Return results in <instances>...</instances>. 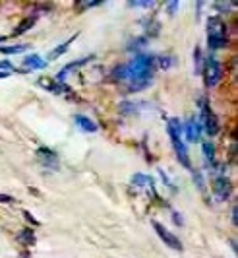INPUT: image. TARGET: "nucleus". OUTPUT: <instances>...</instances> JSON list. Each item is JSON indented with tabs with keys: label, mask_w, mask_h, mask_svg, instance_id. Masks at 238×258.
<instances>
[{
	"label": "nucleus",
	"mask_w": 238,
	"mask_h": 258,
	"mask_svg": "<svg viewBox=\"0 0 238 258\" xmlns=\"http://www.w3.org/2000/svg\"><path fill=\"white\" fill-rule=\"evenodd\" d=\"M153 66L155 56L151 54H140L132 62L124 64V80L128 82V91H140L147 88L153 78Z\"/></svg>",
	"instance_id": "1"
},
{
	"label": "nucleus",
	"mask_w": 238,
	"mask_h": 258,
	"mask_svg": "<svg viewBox=\"0 0 238 258\" xmlns=\"http://www.w3.org/2000/svg\"><path fill=\"white\" fill-rule=\"evenodd\" d=\"M207 43H209V49H213V51L225 47L226 26L223 24V20L219 16H211L207 20Z\"/></svg>",
	"instance_id": "2"
},
{
	"label": "nucleus",
	"mask_w": 238,
	"mask_h": 258,
	"mask_svg": "<svg viewBox=\"0 0 238 258\" xmlns=\"http://www.w3.org/2000/svg\"><path fill=\"white\" fill-rule=\"evenodd\" d=\"M167 128H169L171 144H172V148H174V154H176V157H178V161H180V163H182L186 169H190V157H188V152H186L184 142L180 140V132H182V126H180V122H178L176 118H171Z\"/></svg>",
	"instance_id": "3"
},
{
	"label": "nucleus",
	"mask_w": 238,
	"mask_h": 258,
	"mask_svg": "<svg viewBox=\"0 0 238 258\" xmlns=\"http://www.w3.org/2000/svg\"><path fill=\"white\" fill-rule=\"evenodd\" d=\"M201 103V128L205 130L209 136H215L219 132V120H217V115L211 111V107L207 105L205 99L199 101Z\"/></svg>",
	"instance_id": "4"
},
{
	"label": "nucleus",
	"mask_w": 238,
	"mask_h": 258,
	"mask_svg": "<svg viewBox=\"0 0 238 258\" xmlns=\"http://www.w3.org/2000/svg\"><path fill=\"white\" fill-rule=\"evenodd\" d=\"M203 76H205L207 88H213V86L219 84V80H221V66H219L217 58H213V56L205 58V62H203Z\"/></svg>",
	"instance_id": "5"
},
{
	"label": "nucleus",
	"mask_w": 238,
	"mask_h": 258,
	"mask_svg": "<svg viewBox=\"0 0 238 258\" xmlns=\"http://www.w3.org/2000/svg\"><path fill=\"white\" fill-rule=\"evenodd\" d=\"M153 229L157 231V235H159V239L165 243V245L169 246V248H172V250H182V243L178 241V237L174 235V233H171L169 229H165L161 223H153Z\"/></svg>",
	"instance_id": "6"
},
{
	"label": "nucleus",
	"mask_w": 238,
	"mask_h": 258,
	"mask_svg": "<svg viewBox=\"0 0 238 258\" xmlns=\"http://www.w3.org/2000/svg\"><path fill=\"white\" fill-rule=\"evenodd\" d=\"M37 157H39V161L47 169H58V155L54 154L53 150L41 148L39 152H37Z\"/></svg>",
	"instance_id": "7"
},
{
	"label": "nucleus",
	"mask_w": 238,
	"mask_h": 258,
	"mask_svg": "<svg viewBox=\"0 0 238 258\" xmlns=\"http://www.w3.org/2000/svg\"><path fill=\"white\" fill-rule=\"evenodd\" d=\"M213 192L217 194V198L221 200H226L228 194H230V182L226 177H217L215 182H213Z\"/></svg>",
	"instance_id": "8"
},
{
	"label": "nucleus",
	"mask_w": 238,
	"mask_h": 258,
	"mask_svg": "<svg viewBox=\"0 0 238 258\" xmlns=\"http://www.w3.org/2000/svg\"><path fill=\"white\" fill-rule=\"evenodd\" d=\"M186 138L190 142H199V138H201V124L196 118H188V122H186Z\"/></svg>",
	"instance_id": "9"
},
{
	"label": "nucleus",
	"mask_w": 238,
	"mask_h": 258,
	"mask_svg": "<svg viewBox=\"0 0 238 258\" xmlns=\"http://www.w3.org/2000/svg\"><path fill=\"white\" fill-rule=\"evenodd\" d=\"M22 64H24V70H39V68H45L47 62L41 58L39 54H29V56L24 58Z\"/></svg>",
	"instance_id": "10"
},
{
	"label": "nucleus",
	"mask_w": 238,
	"mask_h": 258,
	"mask_svg": "<svg viewBox=\"0 0 238 258\" xmlns=\"http://www.w3.org/2000/svg\"><path fill=\"white\" fill-rule=\"evenodd\" d=\"M76 124L81 130H85V132H97V128H99L91 118H87L85 115H76Z\"/></svg>",
	"instance_id": "11"
},
{
	"label": "nucleus",
	"mask_w": 238,
	"mask_h": 258,
	"mask_svg": "<svg viewBox=\"0 0 238 258\" xmlns=\"http://www.w3.org/2000/svg\"><path fill=\"white\" fill-rule=\"evenodd\" d=\"M132 182L136 186H140V188H153V179L149 177V175H142V173H138V175H134L132 177Z\"/></svg>",
	"instance_id": "12"
},
{
	"label": "nucleus",
	"mask_w": 238,
	"mask_h": 258,
	"mask_svg": "<svg viewBox=\"0 0 238 258\" xmlns=\"http://www.w3.org/2000/svg\"><path fill=\"white\" fill-rule=\"evenodd\" d=\"M18 241L24 243V245H33L35 243V235H33L31 229H24V231H20V235H18Z\"/></svg>",
	"instance_id": "13"
},
{
	"label": "nucleus",
	"mask_w": 238,
	"mask_h": 258,
	"mask_svg": "<svg viewBox=\"0 0 238 258\" xmlns=\"http://www.w3.org/2000/svg\"><path fill=\"white\" fill-rule=\"evenodd\" d=\"M29 49V45H14V47H2L0 45V52H6V54H20V52H26Z\"/></svg>",
	"instance_id": "14"
},
{
	"label": "nucleus",
	"mask_w": 238,
	"mask_h": 258,
	"mask_svg": "<svg viewBox=\"0 0 238 258\" xmlns=\"http://www.w3.org/2000/svg\"><path fill=\"white\" fill-rule=\"evenodd\" d=\"M33 24H35V16H33V18H29L27 22H22V24L18 26V29L14 31V35H22V33H24V31H27V29L33 26Z\"/></svg>",
	"instance_id": "15"
},
{
	"label": "nucleus",
	"mask_w": 238,
	"mask_h": 258,
	"mask_svg": "<svg viewBox=\"0 0 238 258\" xmlns=\"http://www.w3.org/2000/svg\"><path fill=\"white\" fill-rule=\"evenodd\" d=\"M203 154H205L207 161H213L215 159V146L211 142H203Z\"/></svg>",
	"instance_id": "16"
},
{
	"label": "nucleus",
	"mask_w": 238,
	"mask_h": 258,
	"mask_svg": "<svg viewBox=\"0 0 238 258\" xmlns=\"http://www.w3.org/2000/svg\"><path fill=\"white\" fill-rule=\"evenodd\" d=\"M70 43H72V39H70V41H66V43H64V45H60V47H58V49H54V51L51 52V54H49V56H51V58H58V56H60V54H64V52L68 51V47H70Z\"/></svg>",
	"instance_id": "17"
},
{
	"label": "nucleus",
	"mask_w": 238,
	"mask_h": 258,
	"mask_svg": "<svg viewBox=\"0 0 238 258\" xmlns=\"http://www.w3.org/2000/svg\"><path fill=\"white\" fill-rule=\"evenodd\" d=\"M14 70V66L8 62V60H0V72H4V74H10Z\"/></svg>",
	"instance_id": "18"
},
{
	"label": "nucleus",
	"mask_w": 238,
	"mask_h": 258,
	"mask_svg": "<svg viewBox=\"0 0 238 258\" xmlns=\"http://www.w3.org/2000/svg\"><path fill=\"white\" fill-rule=\"evenodd\" d=\"M194 58H196V72H199L201 70V52H199V49H196Z\"/></svg>",
	"instance_id": "19"
},
{
	"label": "nucleus",
	"mask_w": 238,
	"mask_h": 258,
	"mask_svg": "<svg viewBox=\"0 0 238 258\" xmlns=\"http://www.w3.org/2000/svg\"><path fill=\"white\" fill-rule=\"evenodd\" d=\"M14 198L12 196H6V194H0V204H12Z\"/></svg>",
	"instance_id": "20"
},
{
	"label": "nucleus",
	"mask_w": 238,
	"mask_h": 258,
	"mask_svg": "<svg viewBox=\"0 0 238 258\" xmlns=\"http://www.w3.org/2000/svg\"><path fill=\"white\" fill-rule=\"evenodd\" d=\"M153 2H130V6H140V8H149Z\"/></svg>",
	"instance_id": "21"
},
{
	"label": "nucleus",
	"mask_w": 238,
	"mask_h": 258,
	"mask_svg": "<svg viewBox=\"0 0 238 258\" xmlns=\"http://www.w3.org/2000/svg\"><path fill=\"white\" fill-rule=\"evenodd\" d=\"M194 181H198V186L203 190V181H201V175H199V173H196V175H194Z\"/></svg>",
	"instance_id": "22"
},
{
	"label": "nucleus",
	"mask_w": 238,
	"mask_h": 258,
	"mask_svg": "<svg viewBox=\"0 0 238 258\" xmlns=\"http://www.w3.org/2000/svg\"><path fill=\"white\" fill-rule=\"evenodd\" d=\"M176 6H178V2H171V4H169V12L174 14V10H176Z\"/></svg>",
	"instance_id": "23"
},
{
	"label": "nucleus",
	"mask_w": 238,
	"mask_h": 258,
	"mask_svg": "<svg viewBox=\"0 0 238 258\" xmlns=\"http://www.w3.org/2000/svg\"><path fill=\"white\" fill-rule=\"evenodd\" d=\"M174 223H176V225H182V220H180L178 214H174Z\"/></svg>",
	"instance_id": "24"
},
{
	"label": "nucleus",
	"mask_w": 238,
	"mask_h": 258,
	"mask_svg": "<svg viewBox=\"0 0 238 258\" xmlns=\"http://www.w3.org/2000/svg\"><path fill=\"white\" fill-rule=\"evenodd\" d=\"M236 208H232V223H234V225H236Z\"/></svg>",
	"instance_id": "25"
},
{
	"label": "nucleus",
	"mask_w": 238,
	"mask_h": 258,
	"mask_svg": "<svg viewBox=\"0 0 238 258\" xmlns=\"http://www.w3.org/2000/svg\"><path fill=\"white\" fill-rule=\"evenodd\" d=\"M8 76V74H4V72H0V80H2V78H6Z\"/></svg>",
	"instance_id": "26"
},
{
	"label": "nucleus",
	"mask_w": 238,
	"mask_h": 258,
	"mask_svg": "<svg viewBox=\"0 0 238 258\" xmlns=\"http://www.w3.org/2000/svg\"><path fill=\"white\" fill-rule=\"evenodd\" d=\"M0 41H2V37H0Z\"/></svg>",
	"instance_id": "27"
}]
</instances>
